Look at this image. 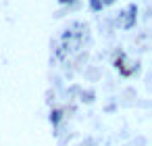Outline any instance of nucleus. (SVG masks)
<instances>
[{"label": "nucleus", "instance_id": "obj_1", "mask_svg": "<svg viewBox=\"0 0 152 146\" xmlns=\"http://www.w3.org/2000/svg\"><path fill=\"white\" fill-rule=\"evenodd\" d=\"M63 2H67V0H63Z\"/></svg>", "mask_w": 152, "mask_h": 146}]
</instances>
